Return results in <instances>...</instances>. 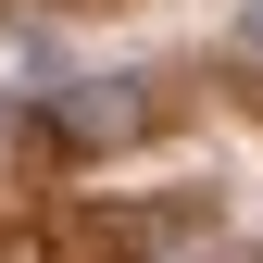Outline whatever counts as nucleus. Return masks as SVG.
<instances>
[{"label": "nucleus", "mask_w": 263, "mask_h": 263, "mask_svg": "<svg viewBox=\"0 0 263 263\" xmlns=\"http://www.w3.org/2000/svg\"><path fill=\"white\" fill-rule=\"evenodd\" d=\"M238 38H251V50H263V0H251V13H238Z\"/></svg>", "instance_id": "obj_3"}, {"label": "nucleus", "mask_w": 263, "mask_h": 263, "mask_svg": "<svg viewBox=\"0 0 263 263\" xmlns=\"http://www.w3.org/2000/svg\"><path fill=\"white\" fill-rule=\"evenodd\" d=\"M138 125H151V101L113 76V88H63V101L38 113V138L50 151H113V138H138Z\"/></svg>", "instance_id": "obj_1"}, {"label": "nucleus", "mask_w": 263, "mask_h": 263, "mask_svg": "<svg viewBox=\"0 0 263 263\" xmlns=\"http://www.w3.org/2000/svg\"><path fill=\"white\" fill-rule=\"evenodd\" d=\"M13 138H25V113H13V101H0V151H13Z\"/></svg>", "instance_id": "obj_2"}]
</instances>
